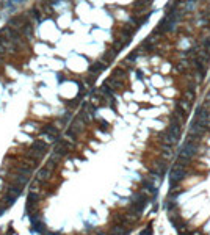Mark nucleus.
Returning <instances> with one entry per match:
<instances>
[{
  "label": "nucleus",
  "instance_id": "1",
  "mask_svg": "<svg viewBox=\"0 0 210 235\" xmlns=\"http://www.w3.org/2000/svg\"><path fill=\"white\" fill-rule=\"evenodd\" d=\"M185 175H187V172H185L184 166H182L180 163L176 162L174 165H172V168H171V172H169V187H171V190H174L176 185H177L180 180H184Z\"/></svg>",
  "mask_w": 210,
  "mask_h": 235
},
{
  "label": "nucleus",
  "instance_id": "2",
  "mask_svg": "<svg viewBox=\"0 0 210 235\" xmlns=\"http://www.w3.org/2000/svg\"><path fill=\"white\" fill-rule=\"evenodd\" d=\"M196 122H199L201 125H202V127H205L207 128V125H209V122H210V116H209V113L205 111V110L202 108V107H199V108L196 110Z\"/></svg>",
  "mask_w": 210,
  "mask_h": 235
},
{
  "label": "nucleus",
  "instance_id": "3",
  "mask_svg": "<svg viewBox=\"0 0 210 235\" xmlns=\"http://www.w3.org/2000/svg\"><path fill=\"white\" fill-rule=\"evenodd\" d=\"M158 138H160V141H162L163 144H166V146H174V144L179 143V138H176L174 135H171L168 130L158 133Z\"/></svg>",
  "mask_w": 210,
  "mask_h": 235
},
{
  "label": "nucleus",
  "instance_id": "4",
  "mask_svg": "<svg viewBox=\"0 0 210 235\" xmlns=\"http://www.w3.org/2000/svg\"><path fill=\"white\" fill-rule=\"evenodd\" d=\"M205 130H207V128L202 127L199 122H196V119H193V122L190 124V135H193V136H196V138H199Z\"/></svg>",
  "mask_w": 210,
  "mask_h": 235
},
{
  "label": "nucleus",
  "instance_id": "5",
  "mask_svg": "<svg viewBox=\"0 0 210 235\" xmlns=\"http://www.w3.org/2000/svg\"><path fill=\"white\" fill-rule=\"evenodd\" d=\"M21 193H22V187H21V185H17V183H16V185H11V187L6 190V194H9V196L16 197V199L21 196Z\"/></svg>",
  "mask_w": 210,
  "mask_h": 235
},
{
  "label": "nucleus",
  "instance_id": "6",
  "mask_svg": "<svg viewBox=\"0 0 210 235\" xmlns=\"http://www.w3.org/2000/svg\"><path fill=\"white\" fill-rule=\"evenodd\" d=\"M42 133L47 135L49 140L55 141V136H56V133H58V130H56V127H53V125H46V127L42 128Z\"/></svg>",
  "mask_w": 210,
  "mask_h": 235
},
{
  "label": "nucleus",
  "instance_id": "7",
  "mask_svg": "<svg viewBox=\"0 0 210 235\" xmlns=\"http://www.w3.org/2000/svg\"><path fill=\"white\" fill-rule=\"evenodd\" d=\"M168 132H169L171 135H174L176 138H179V136H180V125H177V124H169Z\"/></svg>",
  "mask_w": 210,
  "mask_h": 235
},
{
  "label": "nucleus",
  "instance_id": "8",
  "mask_svg": "<svg viewBox=\"0 0 210 235\" xmlns=\"http://www.w3.org/2000/svg\"><path fill=\"white\" fill-rule=\"evenodd\" d=\"M31 150L39 152V154H44V150H46V144H44L42 141H36V143H33V146H31Z\"/></svg>",
  "mask_w": 210,
  "mask_h": 235
},
{
  "label": "nucleus",
  "instance_id": "9",
  "mask_svg": "<svg viewBox=\"0 0 210 235\" xmlns=\"http://www.w3.org/2000/svg\"><path fill=\"white\" fill-rule=\"evenodd\" d=\"M107 68V64H103V63H94V64L93 66H89V72H96V74H97V72H100V71H102V69H105Z\"/></svg>",
  "mask_w": 210,
  "mask_h": 235
},
{
  "label": "nucleus",
  "instance_id": "10",
  "mask_svg": "<svg viewBox=\"0 0 210 235\" xmlns=\"http://www.w3.org/2000/svg\"><path fill=\"white\" fill-rule=\"evenodd\" d=\"M81 125H83V121H80V119H77V121H75L74 124L71 125V128H69V130H71L72 133H77V132H80L81 128H83V127H81Z\"/></svg>",
  "mask_w": 210,
  "mask_h": 235
},
{
  "label": "nucleus",
  "instance_id": "11",
  "mask_svg": "<svg viewBox=\"0 0 210 235\" xmlns=\"http://www.w3.org/2000/svg\"><path fill=\"white\" fill-rule=\"evenodd\" d=\"M116 50L115 49H110V50H107L105 52V56H103V60H105V61H108V63H111L113 60H115V56H116Z\"/></svg>",
  "mask_w": 210,
  "mask_h": 235
},
{
  "label": "nucleus",
  "instance_id": "12",
  "mask_svg": "<svg viewBox=\"0 0 210 235\" xmlns=\"http://www.w3.org/2000/svg\"><path fill=\"white\" fill-rule=\"evenodd\" d=\"M194 97H196V94H194L193 89H185V91H184V99H185V100L191 102V100H194Z\"/></svg>",
  "mask_w": 210,
  "mask_h": 235
},
{
  "label": "nucleus",
  "instance_id": "13",
  "mask_svg": "<svg viewBox=\"0 0 210 235\" xmlns=\"http://www.w3.org/2000/svg\"><path fill=\"white\" fill-rule=\"evenodd\" d=\"M177 107H180L185 113H188L191 110V105H190V102H188V100H180V102H177Z\"/></svg>",
  "mask_w": 210,
  "mask_h": 235
},
{
  "label": "nucleus",
  "instance_id": "14",
  "mask_svg": "<svg viewBox=\"0 0 210 235\" xmlns=\"http://www.w3.org/2000/svg\"><path fill=\"white\" fill-rule=\"evenodd\" d=\"M21 33H24L27 38H30L31 34H33V25H31V24H27L24 28H22V31H21Z\"/></svg>",
  "mask_w": 210,
  "mask_h": 235
},
{
  "label": "nucleus",
  "instance_id": "15",
  "mask_svg": "<svg viewBox=\"0 0 210 235\" xmlns=\"http://www.w3.org/2000/svg\"><path fill=\"white\" fill-rule=\"evenodd\" d=\"M49 175H50V171L49 169H41L39 172H38V177H39V180H42V179H49Z\"/></svg>",
  "mask_w": 210,
  "mask_h": 235
},
{
  "label": "nucleus",
  "instance_id": "16",
  "mask_svg": "<svg viewBox=\"0 0 210 235\" xmlns=\"http://www.w3.org/2000/svg\"><path fill=\"white\" fill-rule=\"evenodd\" d=\"M17 182H19V185H21V187H24V185L28 182L27 175H17V177H16V183H17Z\"/></svg>",
  "mask_w": 210,
  "mask_h": 235
},
{
  "label": "nucleus",
  "instance_id": "17",
  "mask_svg": "<svg viewBox=\"0 0 210 235\" xmlns=\"http://www.w3.org/2000/svg\"><path fill=\"white\" fill-rule=\"evenodd\" d=\"M124 46H125V44L121 42V41H115V50H116V52H118V50H122V49H124Z\"/></svg>",
  "mask_w": 210,
  "mask_h": 235
},
{
  "label": "nucleus",
  "instance_id": "18",
  "mask_svg": "<svg viewBox=\"0 0 210 235\" xmlns=\"http://www.w3.org/2000/svg\"><path fill=\"white\" fill-rule=\"evenodd\" d=\"M141 235H152V227H150V226H147V229L141 230Z\"/></svg>",
  "mask_w": 210,
  "mask_h": 235
},
{
  "label": "nucleus",
  "instance_id": "19",
  "mask_svg": "<svg viewBox=\"0 0 210 235\" xmlns=\"http://www.w3.org/2000/svg\"><path fill=\"white\" fill-rule=\"evenodd\" d=\"M162 149L166 150V154H171V155H172V146H166V144H163Z\"/></svg>",
  "mask_w": 210,
  "mask_h": 235
},
{
  "label": "nucleus",
  "instance_id": "20",
  "mask_svg": "<svg viewBox=\"0 0 210 235\" xmlns=\"http://www.w3.org/2000/svg\"><path fill=\"white\" fill-rule=\"evenodd\" d=\"M69 119H71V115H69V113H68V115H66V116H64V118H63V122H66V121H69Z\"/></svg>",
  "mask_w": 210,
  "mask_h": 235
},
{
  "label": "nucleus",
  "instance_id": "21",
  "mask_svg": "<svg viewBox=\"0 0 210 235\" xmlns=\"http://www.w3.org/2000/svg\"><path fill=\"white\" fill-rule=\"evenodd\" d=\"M205 47H207V50H209V53H210V42H209V44H207V46H205Z\"/></svg>",
  "mask_w": 210,
  "mask_h": 235
}]
</instances>
